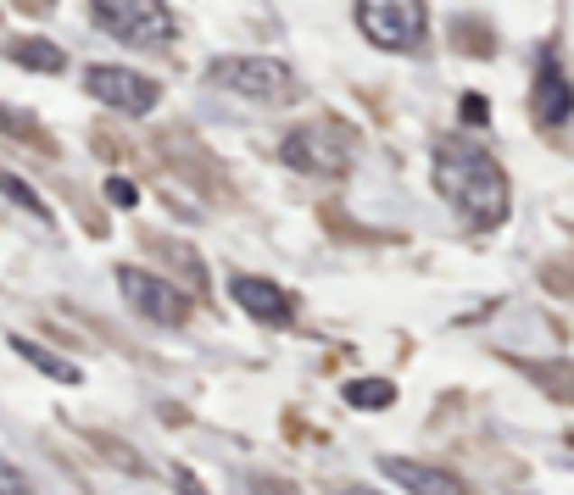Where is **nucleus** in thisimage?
Instances as JSON below:
<instances>
[{
    "mask_svg": "<svg viewBox=\"0 0 574 495\" xmlns=\"http://www.w3.org/2000/svg\"><path fill=\"white\" fill-rule=\"evenodd\" d=\"M435 189L446 195L468 228H502L507 206H514V184H507V168L480 145L463 134L435 140Z\"/></svg>",
    "mask_w": 574,
    "mask_h": 495,
    "instance_id": "nucleus-1",
    "label": "nucleus"
},
{
    "mask_svg": "<svg viewBox=\"0 0 574 495\" xmlns=\"http://www.w3.org/2000/svg\"><path fill=\"white\" fill-rule=\"evenodd\" d=\"M357 156V134L346 123H296L279 140V161L307 179H340Z\"/></svg>",
    "mask_w": 574,
    "mask_h": 495,
    "instance_id": "nucleus-2",
    "label": "nucleus"
},
{
    "mask_svg": "<svg viewBox=\"0 0 574 495\" xmlns=\"http://www.w3.org/2000/svg\"><path fill=\"white\" fill-rule=\"evenodd\" d=\"M207 73L218 89H235L245 101H268V106H291L301 95L291 61H279V56H218Z\"/></svg>",
    "mask_w": 574,
    "mask_h": 495,
    "instance_id": "nucleus-3",
    "label": "nucleus"
},
{
    "mask_svg": "<svg viewBox=\"0 0 574 495\" xmlns=\"http://www.w3.org/2000/svg\"><path fill=\"white\" fill-rule=\"evenodd\" d=\"M352 23L363 28V40L374 50H391V56H407L424 45V28H430V12L419 0H363L352 6Z\"/></svg>",
    "mask_w": 574,
    "mask_h": 495,
    "instance_id": "nucleus-4",
    "label": "nucleus"
},
{
    "mask_svg": "<svg viewBox=\"0 0 574 495\" xmlns=\"http://www.w3.org/2000/svg\"><path fill=\"white\" fill-rule=\"evenodd\" d=\"M89 23L106 28L123 45H173L179 40V17L162 0H101V6H89Z\"/></svg>",
    "mask_w": 574,
    "mask_h": 495,
    "instance_id": "nucleus-5",
    "label": "nucleus"
},
{
    "mask_svg": "<svg viewBox=\"0 0 574 495\" xmlns=\"http://www.w3.org/2000/svg\"><path fill=\"white\" fill-rule=\"evenodd\" d=\"M84 89L101 106L129 112V117H145V112H156V101H162V84L134 73V68H117V61H95V68L84 73Z\"/></svg>",
    "mask_w": 574,
    "mask_h": 495,
    "instance_id": "nucleus-6",
    "label": "nucleus"
},
{
    "mask_svg": "<svg viewBox=\"0 0 574 495\" xmlns=\"http://www.w3.org/2000/svg\"><path fill=\"white\" fill-rule=\"evenodd\" d=\"M117 289H123V301H129L140 317L151 323H162V328H179L190 317V295L168 279H156L145 268H117Z\"/></svg>",
    "mask_w": 574,
    "mask_h": 495,
    "instance_id": "nucleus-7",
    "label": "nucleus"
},
{
    "mask_svg": "<svg viewBox=\"0 0 574 495\" xmlns=\"http://www.w3.org/2000/svg\"><path fill=\"white\" fill-rule=\"evenodd\" d=\"M229 301L245 312V317H257V323H273L284 328L296 317V301H291V289H279L273 279H257V273H229Z\"/></svg>",
    "mask_w": 574,
    "mask_h": 495,
    "instance_id": "nucleus-8",
    "label": "nucleus"
},
{
    "mask_svg": "<svg viewBox=\"0 0 574 495\" xmlns=\"http://www.w3.org/2000/svg\"><path fill=\"white\" fill-rule=\"evenodd\" d=\"M385 479H396L407 495H468V484L452 468H435V462H412V456H385L379 462Z\"/></svg>",
    "mask_w": 574,
    "mask_h": 495,
    "instance_id": "nucleus-9",
    "label": "nucleus"
},
{
    "mask_svg": "<svg viewBox=\"0 0 574 495\" xmlns=\"http://www.w3.org/2000/svg\"><path fill=\"white\" fill-rule=\"evenodd\" d=\"M535 117L541 123H552V128H563L569 117H574V84H569V73L558 68V56H541V68H535Z\"/></svg>",
    "mask_w": 574,
    "mask_h": 495,
    "instance_id": "nucleus-10",
    "label": "nucleus"
},
{
    "mask_svg": "<svg viewBox=\"0 0 574 495\" xmlns=\"http://www.w3.org/2000/svg\"><path fill=\"white\" fill-rule=\"evenodd\" d=\"M23 362H28V368H40L45 379H56V384H79L84 379V368H79V362H68V356H56V351H45L40 340H28V335H12L6 340Z\"/></svg>",
    "mask_w": 574,
    "mask_h": 495,
    "instance_id": "nucleus-11",
    "label": "nucleus"
},
{
    "mask_svg": "<svg viewBox=\"0 0 574 495\" xmlns=\"http://www.w3.org/2000/svg\"><path fill=\"white\" fill-rule=\"evenodd\" d=\"M12 61L28 68V73H61V68H68V50L40 40V34H28V40H12Z\"/></svg>",
    "mask_w": 574,
    "mask_h": 495,
    "instance_id": "nucleus-12",
    "label": "nucleus"
},
{
    "mask_svg": "<svg viewBox=\"0 0 574 495\" xmlns=\"http://www.w3.org/2000/svg\"><path fill=\"white\" fill-rule=\"evenodd\" d=\"M340 395H346V407H374V412H385V407L396 401V390H391L385 379H352Z\"/></svg>",
    "mask_w": 574,
    "mask_h": 495,
    "instance_id": "nucleus-13",
    "label": "nucleus"
},
{
    "mask_svg": "<svg viewBox=\"0 0 574 495\" xmlns=\"http://www.w3.org/2000/svg\"><path fill=\"white\" fill-rule=\"evenodd\" d=\"M0 195H6V201H17V206H23L28 217H40V223H51V206H45V201H40V195L28 189V184H23L17 173H6V168H0Z\"/></svg>",
    "mask_w": 574,
    "mask_h": 495,
    "instance_id": "nucleus-14",
    "label": "nucleus"
},
{
    "mask_svg": "<svg viewBox=\"0 0 574 495\" xmlns=\"http://www.w3.org/2000/svg\"><path fill=\"white\" fill-rule=\"evenodd\" d=\"M245 495H301V484L273 479V473H251V479H245Z\"/></svg>",
    "mask_w": 574,
    "mask_h": 495,
    "instance_id": "nucleus-15",
    "label": "nucleus"
},
{
    "mask_svg": "<svg viewBox=\"0 0 574 495\" xmlns=\"http://www.w3.org/2000/svg\"><path fill=\"white\" fill-rule=\"evenodd\" d=\"M0 495H34V484H28V473L12 456H0Z\"/></svg>",
    "mask_w": 574,
    "mask_h": 495,
    "instance_id": "nucleus-16",
    "label": "nucleus"
},
{
    "mask_svg": "<svg viewBox=\"0 0 574 495\" xmlns=\"http://www.w3.org/2000/svg\"><path fill=\"white\" fill-rule=\"evenodd\" d=\"M173 495H212L201 484V473H190V468H173Z\"/></svg>",
    "mask_w": 574,
    "mask_h": 495,
    "instance_id": "nucleus-17",
    "label": "nucleus"
},
{
    "mask_svg": "<svg viewBox=\"0 0 574 495\" xmlns=\"http://www.w3.org/2000/svg\"><path fill=\"white\" fill-rule=\"evenodd\" d=\"M112 201H123V206H134V184H123V179H112Z\"/></svg>",
    "mask_w": 574,
    "mask_h": 495,
    "instance_id": "nucleus-18",
    "label": "nucleus"
},
{
    "mask_svg": "<svg viewBox=\"0 0 574 495\" xmlns=\"http://www.w3.org/2000/svg\"><path fill=\"white\" fill-rule=\"evenodd\" d=\"M335 495H385V490H374V484H340Z\"/></svg>",
    "mask_w": 574,
    "mask_h": 495,
    "instance_id": "nucleus-19",
    "label": "nucleus"
}]
</instances>
